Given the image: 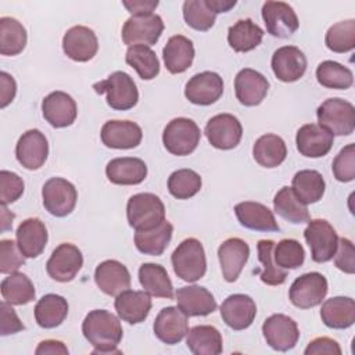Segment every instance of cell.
<instances>
[{
    "instance_id": "cell-1",
    "label": "cell",
    "mask_w": 355,
    "mask_h": 355,
    "mask_svg": "<svg viewBox=\"0 0 355 355\" xmlns=\"http://www.w3.org/2000/svg\"><path fill=\"white\" fill-rule=\"evenodd\" d=\"M85 338L94 347L93 354H119L116 349L122 340L123 330L119 319L105 311H90L82 323Z\"/></svg>"
},
{
    "instance_id": "cell-2",
    "label": "cell",
    "mask_w": 355,
    "mask_h": 355,
    "mask_svg": "<svg viewBox=\"0 0 355 355\" xmlns=\"http://www.w3.org/2000/svg\"><path fill=\"white\" fill-rule=\"evenodd\" d=\"M171 261L176 276L189 283L200 280L207 272L204 247L201 241L194 237L183 240L172 252Z\"/></svg>"
},
{
    "instance_id": "cell-3",
    "label": "cell",
    "mask_w": 355,
    "mask_h": 355,
    "mask_svg": "<svg viewBox=\"0 0 355 355\" xmlns=\"http://www.w3.org/2000/svg\"><path fill=\"white\" fill-rule=\"evenodd\" d=\"M126 216L136 230H150L165 220V205L153 193H137L128 200Z\"/></svg>"
},
{
    "instance_id": "cell-4",
    "label": "cell",
    "mask_w": 355,
    "mask_h": 355,
    "mask_svg": "<svg viewBox=\"0 0 355 355\" xmlns=\"http://www.w3.org/2000/svg\"><path fill=\"white\" fill-rule=\"evenodd\" d=\"M93 89L98 94H105L107 104L118 111L133 108L139 100L136 83L123 71L112 72L107 79L94 83Z\"/></svg>"
},
{
    "instance_id": "cell-5",
    "label": "cell",
    "mask_w": 355,
    "mask_h": 355,
    "mask_svg": "<svg viewBox=\"0 0 355 355\" xmlns=\"http://www.w3.org/2000/svg\"><path fill=\"white\" fill-rule=\"evenodd\" d=\"M318 122L333 136H348L355 129V107L352 103L334 97L324 100L316 111Z\"/></svg>"
},
{
    "instance_id": "cell-6",
    "label": "cell",
    "mask_w": 355,
    "mask_h": 355,
    "mask_svg": "<svg viewBox=\"0 0 355 355\" xmlns=\"http://www.w3.org/2000/svg\"><path fill=\"white\" fill-rule=\"evenodd\" d=\"M201 139V132L197 123L189 118H175L164 129L162 143L173 155L191 154Z\"/></svg>"
},
{
    "instance_id": "cell-7",
    "label": "cell",
    "mask_w": 355,
    "mask_h": 355,
    "mask_svg": "<svg viewBox=\"0 0 355 355\" xmlns=\"http://www.w3.org/2000/svg\"><path fill=\"white\" fill-rule=\"evenodd\" d=\"M304 237L311 248V255L315 262L323 263L333 259L338 244V236L326 219H309L308 226L304 230Z\"/></svg>"
},
{
    "instance_id": "cell-8",
    "label": "cell",
    "mask_w": 355,
    "mask_h": 355,
    "mask_svg": "<svg viewBox=\"0 0 355 355\" xmlns=\"http://www.w3.org/2000/svg\"><path fill=\"white\" fill-rule=\"evenodd\" d=\"M42 197L43 205L49 214L57 218H64L73 211L78 191L67 179L51 178L43 184Z\"/></svg>"
},
{
    "instance_id": "cell-9",
    "label": "cell",
    "mask_w": 355,
    "mask_h": 355,
    "mask_svg": "<svg viewBox=\"0 0 355 355\" xmlns=\"http://www.w3.org/2000/svg\"><path fill=\"white\" fill-rule=\"evenodd\" d=\"M327 290L326 277L319 272H309L293 282L288 291V298L294 306L309 309L322 304Z\"/></svg>"
},
{
    "instance_id": "cell-10",
    "label": "cell",
    "mask_w": 355,
    "mask_h": 355,
    "mask_svg": "<svg viewBox=\"0 0 355 355\" xmlns=\"http://www.w3.org/2000/svg\"><path fill=\"white\" fill-rule=\"evenodd\" d=\"M164 31L162 18L157 14L132 15L122 28V40L126 46H153L158 42Z\"/></svg>"
},
{
    "instance_id": "cell-11",
    "label": "cell",
    "mask_w": 355,
    "mask_h": 355,
    "mask_svg": "<svg viewBox=\"0 0 355 355\" xmlns=\"http://www.w3.org/2000/svg\"><path fill=\"white\" fill-rule=\"evenodd\" d=\"M82 266L83 255L80 250L71 243H62L51 252L46 270L55 282L67 283L75 279Z\"/></svg>"
},
{
    "instance_id": "cell-12",
    "label": "cell",
    "mask_w": 355,
    "mask_h": 355,
    "mask_svg": "<svg viewBox=\"0 0 355 355\" xmlns=\"http://www.w3.org/2000/svg\"><path fill=\"white\" fill-rule=\"evenodd\" d=\"M262 333L266 344L280 352L293 349L300 338L297 322L283 313L270 315L262 324Z\"/></svg>"
},
{
    "instance_id": "cell-13",
    "label": "cell",
    "mask_w": 355,
    "mask_h": 355,
    "mask_svg": "<svg viewBox=\"0 0 355 355\" xmlns=\"http://www.w3.org/2000/svg\"><path fill=\"white\" fill-rule=\"evenodd\" d=\"M204 133L212 147L232 150L237 147L241 140L243 126L234 115L218 114L207 122Z\"/></svg>"
},
{
    "instance_id": "cell-14",
    "label": "cell",
    "mask_w": 355,
    "mask_h": 355,
    "mask_svg": "<svg viewBox=\"0 0 355 355\" xmlns=\"http://www.w3.org/2000/svg\"><path fill=\"white\" fill-rule=\"evenodd\" d=\"M262 19L268 33L280 39L290 37L300 25L295 11L284 1H265Z\"/></svg>"
},
{
    "instance_id": "cell-15",
    "label": "cell",
    "mask_w": 355,
    "mask_h": 355,
    "mask_svg": "<svg viewBox=\"0 0 355 355\" xmlns=\"http://www.w3.org/2000/svg\"><path fill=\"white\" fill-rule=\"evenodd\" d=\"M49 155V143L46 136L37 129H29L18 139L15 157L18 162L29 171L42 168Z\"/></svg>"
},
{
    "instance_id": "cell-16",
    "label": "cell",
    "mask_w": 355,
    "mask_h": 355,
    "mask_svg": "<svg viewBox=\"0 0 355 355\" xmlns=\"http://www.w3.org/2000/svg\"><path fill=\"white\" fill-rule=\"evenodd\" d=\"M223 94V80L216 72L204 71L189 79L184 87L186 98L196 105H211Z\"/></svg>"
},
{
    "instance_id": "cell-17",
    "label": "cell",
    "mask_w": 355,
    "mask_h": 355,
    "mask_svg": "<svg viewBox=\"0 0 355 355\" xmlns=\"http://www.w3.org/2000/svg\"><path fill=\"white\" fill-rule=\"evenodd\" d=\"M62 50L71 60L86 62L96 55L98 50V40L93 29L76 25L65 32L62 37Z\"/></svg>"
},
{
    "instance_id": "cell-18",
    "label": "cell",
    "mask_w": 355,
    "mask_h": 355,
    "mask_svg": "<svg viewBox=\"0 0 355 355\" xmlns=\"http://www.w3.org/2000/svg\"><path fill=\"white\" fill-rule=\"evenodd\" d=\"M189 316L178 306H166L157 315L153 329L158 340L168 345L180 343L189 333Z\"/></svg>"
},
{
    "instance_id": "cell-19",
    "label": "cell",
    "mask_w": 355,
    "mask_h": 355,
    "mask_svg": "<svg viewBox=\"0 0 355 355\" xmlns=\"http://www.w3.org/2000/svg\"><path fill=\"white\" fill-rule=\"evenodd\" d=\"M270 65L279 80L290 83L304 76L306 71V57L295 46H283L273 53Z\"/></svg>"
},
{
    "instance_id": "cell-20",
    "label": "cell",
    "mask_w": 355,
    "mask_h": 355,
    "mask_svg": "<svg viewBox=\"0 0 355 355\" xmlns=\"http://www.w3.org/2000/svg\"><path fill=\"white\" fill-rule=\"evenodd\" d=\"M101 141L104 146L116 150L135 148L141 143V128L132 121H107L101 128Z\"/></svg>"
},
{
    "instance_id": "cell-21",
    "label": "cell",
    "mask_w": 355,
    "mask_h": 355,
    "mask_svg": "<svg viewBox=\"0 0 355 355\" xmlns=\"http://www.w3.org/2000/svg\"><path fill=\"white\" fill-rule=\"evenodd\" d=\"M269 90L268 79L258 71L244 68L234 78V92L240 104L255 107L263 101Z\"/></svg>"
},
{
    "instance_id": "cell-22",
    "label": "cell",
    "mask_w": 355,
    "mask_h": 355,
    "mask_svg": "<svg viewBox=\"0 0 355 355\" xmlns=\"http://www.w3.org/2000/svg\"><path fill=\"white\" fill-rule=\"evenodd\" d=\"M257 315L255 301L245 294H232L220 305V316L233 330L250 327Z\"/></svg>"
},
{
    "instance_id": "cell-23",
    "label": "cell",
    "mask_w": 355,
    "mask_h": 355,
    "mask_svg": "<svg viewBox=\"0 0 355 355\" xmlns=\"http://www.w3.org/2000/svg\"><path fill=\"white\" fill-rule=\"evenodd\" d=\"M334 136L318 123L302 125L295 136L297 150L308 158H320L333 147Z\"/></svg>"
},
{
    "instance_id": "cell-24",
    "label": "cell",
    "mask_w": 355,
    "mask_h": 355,
    "mask_svg": "<svg viewBox=\"0 0 355 355\" xmlns=\"http://www.w3.org/2000/svg\"><path fill=\"white\" fill-rule=\"evenodd\" d=\"M42 112L44 119L53 128L71 126L78 115L75 100L64 92H53L42 101Z\"/></svg>"
},
{
    "instance_id": "cell-25",
    "label": "cell",
    "mask_w": 355,
    "mask_h": 355,
    "mask_svg": "<svg viewBox=\"0 0 355 355\" xmlns=\"http://www.w3.org/2000/svg\"><path fill=\"white\" fill-rule=\"evenodd\" d=\"M250 257L248 244L239 239L232 237L225 240L218 248V258L220 262V269L226 282L233 283L240 276L244 265Z\"/></svg>"
},
{
    "instance_id": "cell-26",
    "label": "cell",
    "mask_w": 355,
    "mask_h": 355,
    "mask_svg": "<svg viewBox=\"0 0 355 355\" xmlns=\"http://www.w3.org/2000/svg\"><path fill=\"white\" fill-rule=\"evenodd\" d=\"M94 282L104 294L116 297L130 287V273L119 261L107 259L97 265Z\"/></svg>"
},
{
    "instance_id": "cell-27",
    "label": "cell",
    "mask_w": 355,
    "mask_h": 355,
    "mask_svg": "<svg viewBox=\"0 0 355 355\" xmlns=\"http://www.w3.org/2000/svg\"><path fill=\"white\" fill-rule=\"evenodd\" d=\"M178 308L190 316H207L216 309V301L209 290L193 284L178 288L175 294Z\"/></svg>"
},
{
    "instance_id": "cell-28",
    "label": "cell",
    "mask_w": 355,
    "mask_h": 355,
    "mask_svg": "<svg viewBox=\"0 0 355 355\" xmlns=\"http://www.w3.org/2000/svg\"><path fill=\"white\" fill-rule=\"evenodd\" d=\"M234 214L241 226L255 232H279L280 227L273 212L263 204L243 201L236 204Z\"/></svg>"
},
{
    "instance_id": "cell-29",
    "label": "cell",
    "mask_w": 355,
    "mask_h": 355,
    "mask_svg": "<svg viewBox=\"0 0 355 355\" xmlns=\"http://www.w3.org/2000/svg\"><path fill=\"white\" fill-rule=\"evenodd\" d=\"M151 298L147 291L125 290L116 295L114 306L118 316L130 323L137 324L147 319L151 311Z\"/></svg>"
},
{
    "instance_id": "cell-30",
    "label": "cell",
    "mask_w": 355,
    "mask_h": 355,
    "mask_svg": "<svg viewBox=\"0 0 355 355\" xmlns=\"http://www.w3.org/2000/svg\"><path fill=\"white\" fill-rule=\"evenodd\" d=\"M17 244L25 258L39 257L47 244V229L39 218L22 220L17 229Z\"/></svg>"
},
{
    "instance_id": "cell-31",
    "label": "cell",
    "mask_w": 355,
    "mask_h": 355,
    "mask_svg": "<svg viewBox=\"0 0 355 355\" xmlns=\"http://www.w3.org/2000/svg\"><path fill=\"white\" fill-rule=\"evenodd\" d=\"M105 175L114 184H139L147 176V165L143 159L136 157L114 158L107 164Z\"/></svg>"
},
{
    "instance_id": "cell-32",
    "label": "cell",
    "mask_w": 355,
    "mask_h": 355,
    "mask_svg": "<svg viewBox=\"0 0 355 355\" xmlns=\"http://www.w3.org/2000/svg\"><path fill=\"white\" fill-rule=\"evenodd\" d=\"M162 58L166 69L171 73L184 72L191 67L194 60L193 42L183 35H175L169 37L165 47L162 49Z\"/></svg>"
},
{
    "instance_id": "cell-33",
    "label": "cell",
    "mask_w": 355,
    "mask_h": 355,
    "mask_svg": "<svg viewBox=\"0 0 355 355\" xmlns=\"http://www.w3.org/2000/svg\"><path fill=\"white\" fill-rule=\"evenodd\" d=\"M320 318L330 329H348L355 322V301L351 297H331L322 304Z\"/></svg>"
},
{
    "instance_id": "cell-34",
    "label": "cell",
    "mask_w": 355,
    "mask_h": 355,
    "mask_svg": "<svg viewBox=\"0 0 355 355\" xmlns=\"http://www.w3.org/2000/svg\"><path fill=\"white\" fill-rule=\"evenodd\" d=\"M139 282L144 291L153 297L171 300L173 297V286L166 269L158 263H143L139 268Z\"/></svg>"
},
{
    "instance_id": "cell-35",
    "label": "cell",
    "mask_w": 355,
    "mask_h": 355,
    "mask_svg": "<svg viewBox=\"0 0 355 355\" xmlns=\"http://www.w3.org/2000/svg\"><path fill=\"white\" fill-rule=\"evenodd\" d=\"M186 344L194 355H219L223 351L222 334L216 327L209 324H200L190 329Z\"/></svg>"
},
{
    "instance_id": "cell-36",
    "label": "cell",
    "mask_w": 355,
    "mask_h": 355,
    "mask_svg": "<svg viewBox=\"0 0 355 355\" xmlns=\"http://www.w3.org/2000/svg\"><path fill=\"white\" fill-rule=\"evenodd\" d=\"M36 323L43 329L60 326L68 315V302L58 294H46L35 305Z\"/></svg>"
},
{
    "instance_id": "cell-37",
    "label": "cell",
    "mask_w": 355,
    "mask_h": 355,
    "mask_svg": "<svg viewBox=\"0 0 355 355\" xmlns=\"http://www.w3.org/2000/svg\"><path fill=\"white\" fill-rule=\"evenodd\" d=\"M172 233L173 226L168 220H164L154 229L136 230L135 245L141 254L159 257L168 247L172 239Z\"/></svg>"
},
{
    "instance_id": "cell-38",
    "label": "cell",
    "mask_w": 355,
    "mask_h": 355,
    "mask_svg": "<svg viewBox=\"0 0 355 355\" xmlns=\"http://www.w3.org/2000/svg\"><path fill=\"white\" fill-rule=\"evenodd\" d=\"M254 159L265 168L279 166L287 157V147L284 140L273 133L262 135L252 147Z\"/></svg>"
},
{
    "instance_id": "cell-39",
    "label": "cell",
    "mask_w": 355,
    "mask_h": 355,
    "mask_svg": "<svg viewBox=\"0 0 355 355\" xmlns=\"http://www.w3.org/2000/svg\"><path fill=\"white\" fill-rule=\"evenodd\" d=\"M262 37L263 31L250 18L237 21L227 31V43L237 53L254 50L261 44Z\"/></svg>"
},
{
    "instance_id": "cell-40",
    "label": "cell",
    "mask_w": 355,
    "mask_h": 355,
    "mask_svg": "<svg viewBox=\"0 0 355 355\" xmlns=\"http://www.w3.org/2000/svg\"><path fill=\"white\" fill-rule=\"evenodd\" d=\"M291 189L300 201L306 205L322 200L326 183L318 171L302 169L294 175Z\"/></svg>"
},
{
    "instance_id": "cell-41",
    "label": "cell",
    "mask_w": 355,
    "mask_h": 355,
    "mask_svg": "<svg viewBox=\"0 0 355 355\" xmlns=\"http://www.w3.org/2000/svg\"><path fill=\"white\" fill-rule=\"evenodd\" d=\"M273 208L279 216L291 223H305L311 219L306 205L300 201L288 186L282 187L276 193L273 198Z\"/></svg>"
},
{
    "instance_id": "cell-42",
    "label": "cell",
    "mask_w": 355,
    "mask_h": 355,
    "mask_svg": "<svg viewBox=\"0 0 355 355\" xmlns=\"http://www.w3.org/2000/svg\"><path fill=\"white\" fill-rule=\"evenodd\" d=\"M0 291L4 301L11 305H25L35 300V286L31 279L21 273L14 272L3 279Z\"/></svg>"
},
{
    "instance_id": "cell-43",
    "label": "cell",
    "mask_w": 355,
    "mask_h": 355,
    "mask_svg": "<svg viewBox=\"0 0 355 355\" xmlns=\"http://www.w3.org/2000/svg\"><path fill=\"white\" fill-rule=\"evenodd\" d=\"M28 35L24 25L11 17L0 18V54L17 55L26 46Z\"/></svg>"
},
{
    "instance_id": "cell-44",
    "label": "cell",
    "mask_w": 355,
    "mask_h": 355,
    "mask_svg": "<svg viewBox=\"0 0 355 355\" xmlns=\"http://www.w3.org/2000/svg\"><path fill=\"white\" fill-rule=\"evenodd\" d=\"M125 61L135 68L139 76L144 80H151L159 73V61L157 54L148 46L137 44L128 49Z\"/></svg>"
},
{
    "instance_id": "cell-45",
    "label": "cell",
    "mask_w": 355,
    "mask_h": 355,
    "mask_svg": "<svg viewBox=\"0 0 355 355\" xmlns=\"http://www.w3.org/2000/svg\"><path fill=\"white\" fill-rule=\"evenodd\" d=\"M316 79L322 86L337 90L349 89L354 83L352 71L343 64L331 60H326L318 65Z\"/></svg>"
},
{
    "instance_id": "cell-46",
    "label": "cell",
    "mask_w": 355,
    "mask_h": 355,
    "mask_svg": "<svg viewBox=\"0 0 355 355\" xmlns=\"http://www.w3.org/2000/svg\"><path fill=\"white\" fill-rule=\"evenodd\" d=\"M273 247L275 243L272 240H259L257 244L258 259L262 263L263 269L255 270L259 273L261 280L268 286H280L287 279V272L276 265L273 259Z\"/></svg>"
},
{
    "instance_id": "cell-47",
    "label": "cell",
    "mask_w": 355,
    "mask_h": 355,
    "mask_svg": "<svg viewBox=\"0 0 355 355\" xmlns=\"http://www.w3.org/2000/svg\"><path fill=\"white\" fill-rule=\"evenodd\" d=\"M183 18L190 28L205 32L214 26L216 12L209 0H186L183 3Z\"/></svg>"
},
{
    "instance_id": "cell-48",
    "label": "cell",
    "mask_w": 355,
    "mask_h": 355,
    "mask_svg": "<svg viewBox=\"0 0 355 355\" xmlns=\"http://www.w3.org/2000/svg\"><path fill=\"white\" fill-rule=\"evenodd\" d=\"M326 47L334 53H347L355 47V19H345L331 25L324 36Z\"/></svg>"
},
{
    "instance_id": "cell-49",
    "label": "cell",
    "mask_w": 355,
    "mask_h": 355,
    "mask_svg": "<svg viewBox=\"0 0 355 355\" xmlns=\"http://www.w3.org/2000/svg\"><path fill=\"white\" fill-rule=\"evenodd\" d=\"M201 176L193 169H178L168 178V190L178 200H187L201 189Z\"/></svg>"
},
{
    "instance_id": "cell-50",
    "label": "cell",
    "mask_w": 355,
    "mask_h": 355,
    "mask_svg": "<svg viewBox=\"0 0 355 355\" xmlns=\"http://www.w3.org/2000/svg\"><path fill=\"white\" fill-rule=\"evenodd\" d=\"M273 259L282 269H297L304 263L305 251L300 241L283 239L273 247Z\"/></svg>"
},
{
    "instance_id": "cell-51",
    "label": "cell",
    "mask_w": 355,
    "mask_h": 355,
    "mask_svg": "<svg viewBox=\"0 0 355 355\" xmlns=\"http://www.w3.org/2000/svg\"><path fill=\"white\" fill-rule=\"evenodd\" d=\"M333 175L338 182H351L355 179V144L349 143L336 155L333 165Z\"/></svg>"
},
{
    "instance_id": "cell-52",
    "label": "cell",
    "mask_w": 355,
    "mask_h": 355,
    "mask_svg": "<svg viewBox=\"0 0 355 355\" xmlns=\"http://www.w3.org/2000/svg\"><path fill=\"white\" fill-rule=\"evenodd\" d=\"M25 263V257L18 248L14 240L0 241V272L3 275H10L17 272Z\"/></svg>"
},
{
    "instance_id": "cell-53",
    "label": "cell",
    "mask_w": 355,
    "mask_h": 355,
    "mask_svg": "<svg viewBox=\"0 0 355 355\" xmlns=\"http://www.w3.org/2000/svg\"><path fill=\"white\" fill-rule=\"evenodd\" d=\"M24 193L22 179L10 171L0 172V202L3 205L17 201Z\"/></svg>"
},
{
    "instance_id": "cell-54",
    "label": "cell",
    "mask_w": 355,
    "mask_h": 355,
    "mask_svg": "<svg viewBox=\"0 0 355 355\" xmlns=\"http://www.w3.org/2000/svg\"><path fill=\"white\" fill-rule=\"evenodd\" d=\"M334 263L344 273L352 275L355 272V251L351 240L345 237L338 239L337 250L334 254Z\"/></svg>"
},
{
    "instance_id": "cell-55",
    "label": "cell",
    "mask_w": 355,
    "mask_h": 355,
    "mask_svg": "<svg viewBox=\"0 0 355 355\" xmlns=\"http://www.w3.org/2000/svg\"><path fill=\"white\" fill-rule=\"evenodd\" d=\"M24 329L25 326L19 320L11 304L7 301H1L0 302V334L1 336L15 334Z\"/></svg>"
},
{
    "instance_id": "cell-56",
    "label": "cell",
    "mask_w": 355,
    "mask_h": 355,
    "mask_svg": "<svg viewBox=\"0 0 355 355\" xmlns=\"http://www.w3.org/2000/svg\"><path fill=\"white\" fill-rule=\"evenodd\" d=\"M305 355H319V354H327V355H341V348L338 343L329 337H318L312 340L308 347L304 351Z\"/></svg>"
},
{
    "instance_id": "cell-57",
    "label": "cell",
    "mask_w": 355,
    "mask_h": 355,
    "mask_svg": "<svg viewBox=\"0 0 355 355\" xmlns=\"http://www.w3.org/2000/svg\"><path fill=\"white\" fill-rule=\"evenodd\" d=\"M0 107L6 108L15 97L17 83L14 78L4 71L0 72Z\"/></svg>"
},
{
    "instance_id": "cell-58",
    "label": "cell",
    "mask_w": 355,
    "mask_h": 355,
    "mask_svg": "<svg viewBox=\"0 0 355 355\" xmlns=\"http://www.w3.org/2000/svg\"><path fill=\"white\" fill-rule=\"evenodd\" d=\"M125 8L132 15H148L157 8V0H132V1H122Z\"/></svg>"
},
{
    "instance_id": "cell-59",
    "label": "cell",
    "mask_w": 355,
    "mask_h": 355,
    "mask_svg": "<svg viewBox=\"0 0 355 355\" xmlns=\"http://www.w3.org/2000/svg\"><path fill=\"white\" fill-rule=\"evenodd\" d=\"M36 355L42 354H50V355H68V348L64 345V343L58 340H44L39 343L37 348L35 349Z\"/></svg>"
},
{
    "instance_id": "cell-60",
    "label": "cell",
    "mask_w": 355,
    "mask_h": 355,
    "mask_svg": "<svg viewBox=\"0 0 355 355\" xmlns=\"http://www.w3.org/2000/svg\"><path fill=\"white\" fill-rule=\"evenodd\" d=\"M211 7L216 14L219 12H227L230 8H233L237 1L236 0H209Z\"/></svg>"
},
{
    "instance_id": "cell-61",
    "label": "cell",
    "mask_w": 355,
    "mask_h": 355,
    "mask_svg": "<svg viewBox=\"0 0 355 355\" xmlns=\"http://www.w3.org/2000/svg\"><path fill=\"white\" fill-rule=\"evenodd\" d=\"M12 219H14V214L8 212L6 205L1 204V230L3 232L12 226Z\"/></svg>"
}]
</instances>
